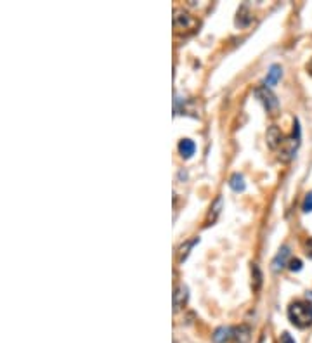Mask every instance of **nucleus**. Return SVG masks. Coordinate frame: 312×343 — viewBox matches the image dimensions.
<instances>
[{
    "label": "nucleus",
    "mask_w": 312,
    "mask_h": 343,
    "mask_svg": "<svg viewBox=\"0 0 312 343\" xmlns=\"http://www.w3.org/2000/svg\"><path fill=\"white\" fill-rule=\"evenodd\" d=\"M254 290H259L260 285H262V274H260L259 265H254Z\"/></svg>",
    "instance_id": "16"
},
{
    "label": "nucleus",
    "mask_w": 312,
    "mask_h": 343,
    "mask_svg": "<svg viewBox=\"0 0 312 343\" xmlns=\"http://www.w3.org/2000/svg\"><path fill=\"white\" fill-rule=\"evenodd\" d=\"M305 253L312 258V238H309L305 241Z\"/></svg>",
    "instance_id": "20"
},
{
    "label": "nucleus",
    "mask_w": 312,
    "mask_h": 343,
    "mask_svg": "<svg viewBox=\"0 0 312 343\" xmlns=\"http://www.w3.org/2000/svg\"><path fill=\"white\" fill-rule=\"evenodd\" d=\"M281 343H297V341H295V338L290 333H283L281 334Z\"/></svg>",
    "instance_id": "19"
},
{
    "label": "nucleus",
    "mask_w": 312,
    "mask_h": 343,
    "mask_svg": "<svg viewBox=\"0 0 312 343\" xmlns=\"http://www.w3.org/2000/svg\"><path fill=\"white\" fill-rule=\"evenodd\" d=\"M288 267H290V270H293V272H298V270H302V260L300 258H292Z\"/></svg>",
    "instance_id": "18"
},
{
    "label": "nucleus",
    "mask_w": 312,
    "mask_h": 343,
    "mask_svg": "<svg viewBox=\"0 0 312 343\" xmlns=\"http://www.w3.org/2000/svg\"><path fill=\"white\" fill-rule=\"evenodd\" d=\"M293 127V135L286 137L279 146V160H283V162H290L295 156V152H297L298 146H300V125H298V120H295Z\"/></svg>",
    "instance_id": "2"
},
{
    "label": "nucleus",
    "mask_w": 312,
    "mask_h": 343,
    "mask_svg": "<svg viewBox=\"0 0 312 343\" xmlns=\"http://www.w3.org/2000/svg\"><path fill=\"white\" fill-rule=\"evenodd\" d=\"M200 243V238H193L191 241H185V243L182 244V246L179 248V260L180 262H184L185 258H188V255H189V250H191L195 244H198Z\"/></svg>",
    "instance_id": "13"
},
{
    "label": "nucleus",
    "mask_w": 312,
    "mask_h": 343,
    "mask_svg": "<svg viewBox=\"0 0 312 343\" xmlns=\"http://www.w3.org/2000/svg\"><path fill=\"white\" fill-rule=\"evenodd\" d=\"M302 210L305 211V213L312 211V191H310V193H307L305 200H303V205H302Z\"/></svg>",
    "instance_id": "17"
},
{
    "label": "nucleus",
    "mask_w": 312,
    "mask_h": 343,
    "mask_svg": "<svg viewBox=\"0 0 312 343\" xmlns=\"http://www.w3.org/2000/svg\"><path fill=\"white\" fill-rule=\"evenodd\" d=\"M252 338V329L250 326L241 324L238 328H233V341L234 343H250Z\"/></svg>",
    "instance_id": "6"
},
{
    "label": "nucleus",
    "mask_w": 312,
    "mask_h": 343,
    "mask_svg": "<svg viewBox=\"0 0 312 343\" xmlns=\"http://www.w3.org/2000/svg\"><path fill=\"white\" fill-rule=\"evenodd\" d=\"M221 208H222V196H219L217 200L213 201V205L210 206V213H208V219H206V222H215V219L219 217V213H221Z\"/></svg>",
    "instance_id": "14"
},
{
    "label": "nucleus",
    "mask_w": 312,
    "mask_h": 343,
    "mask_svg": "<svg viewBox=\"0 0 312 343\" xmlns=\"http://www.w3.org/2000/svg\"><path fill=\"white\" fill-rule=\"evenodd\" d=\"M283 141H285V137H283V134H281V130L277 129L276 125L269 127V130H267V144H269V147L276 149V147H279L281 144H283Z\"/></svg>",
    "instance_id": "7"
},
{
    "label": "nucleus",
    "mask_w": 312,
    "mask_h": 343,
    "mask_svg": "<svg viewBox=\"0 0 312 343\" xmlns=\"http://www.w3.org/2000/svg\"><path fill=\"white\" fill-rule=\"evenodd\" d=\"M198 26V21L191 14L182 11L174 12V28L177 32H188V29H195Z\"/></svg>",
    "instance_id": "4"
},
{
    "label": "nucleus",
    "mask_w": 312,
    "mask_h": 343,
    "mask_svg": "<svg viewBox=\"0 0 312 343\" xmlns=\"http://www.w3.org/2000/svg\"><path fill=\"white\" fill-rule=\"evenodd\" d=\"M213 341L215 343H226L229 340H233V328H227V326H222V328H217L213 333Z\"/></svg>",
    "instance_id": "11"
},
{
    "label": "nucleus",
    "mask_w": 312,
    "mask_h": 343,
    "mask_svg": "<svg viewBox=\"0 0 312 343\" xmlns=\"http://www.w3.org/2000/svg\"><path fill=\"white\" fill-rule=\"evenodd\" d=\"M255 96L260 99V103L265 106V109H267L271 114H276L277 109H279V103H277L276 96L272 94L271 90H269V87H259L255 88Z\"/></svg>",
    "instance_id": "3"
},
{
    "label": "nucleus",
    "mask_w": 312,
    "mask_h": 343,
    "mask_svg": "<svg viewBox=\"0 0 312 343\" xmlns=\"http://www.w3.org/2000/svg\"><path fill=\"white\" fill-rule=\"evenodd\" d=\"M281 75H283V70H281V66L279 65H272L271 70L267 71V76H265L264 85L265 87H274L281 80Z\"/></svg>",
    "instance_id": "9"
},
{
    "label": "nucleus",
    "mask_w": 312,
    "mask_h": 343,
    "mask_svg": "<svg viewBox=\"0 0 312 343\" xmlns=\"http://www.w3.org/2000/svg\"><path fill=\"white\" fill-rule=\"evenodd\" d=\"M195 151H196V144L193 142L191 139H182V141L179 142V152L184 160L191 158V156L195 154Z\"/></svg>",
    "instance_id": "10"
},
{
    "label": "nucleus",
    "mask_w": 312,
    "mask_h": 343,
    "mask_svg": "<svg viewBox=\"0 0 312 343\" xmlns=\"http://www.w3.org/2000/svg\"><path fill=\"white\" fill-rule=\"evenodd\" d=\"M288 258H290V248L283 246L279 252H277V255L274 257V260H272V270H274V272H279V270H283L285 267L290 264Z\"/></svg>",
    "instance_id": "5"
},
{
    "label": "nucleus",
    "mask_w": 312,
    "mask_h": 343,
    "mask_svg": "<svg viewBox=\"0 0 312 343\" xmlns=\"http://www.w3.org/2000/svg\"><path fill=\"white\" fill-rule=\"evenodd\" d=\"M188 288L185 286H177L175 291H174V310H180V308L184 307L185 302H188Z\"/></svg>",
    "instance_id": "8"
},
{
    "label": "nucleus",
    "mask_w": 312,
    "mask_h": 343,
    "mask_svg": "<svg viewBox=\"0 0 312 343\" xmlns=\"http://www.w3.org/2000/svg\"><path fill=\"white\" fill-rule=\"evenodd\" d=\"M288 317L297 328H307L312 324V303L305 300H297L288 307Z\"/></svg>",
    "instance_id": "1"
},
{
    "label": "nucleus",
    "mask_w": 312,
    "mask_h": 343,
    "mask_svg": "<svg viewBox=\"0 0 312 343\" xmlns=\"http://www.w3.org/2000/svg\"><path fill=\"white\" fill-rule=\"evenodd\" d=\"M307 71H309V75L312 76V59L309 61V65H307Z\"/></svg>",
    "instance_id": "21"
},
{
    "label": "nucleus",
    "mask_w": 312,
    "mask_h": 343,
    "mask_svg": "<svg viewBox=\"0 0 312 343\" xmlns=\"http://www.w3.org/2000/svg\"><path fill=\"white\" fill-rule=\"evenodd\" d=\"M229 188L236 191V193H239V191H244V179L243 175H239V173H234L233 177L229 179Z\"/></svg>",
    "instance_id": "15"
},
{
    "label": "nucleus",
    "mask_w": 312,
    "mask_h": 343,
    "mask_svg": "<svg viewBox=\"0 0 312 343\" xmlns=\"http://www.w3.org/2000/svg\"><path fill=\"white\" fill-rule=\"evenodd\" d=\"M252 14H250V11H248V7L246 6H241L239 7V11H238V19H236V24L238 26H248V24L252 23Z\"/></svg>",
    "instance_id": "12"
}]
</instances>
